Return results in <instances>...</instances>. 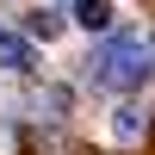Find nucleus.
Returning <instances> with one entry per match:
<instances>
[{
	"mask_svg": "<svg viewBox=\"0 0 155 155\" xmlns=\"http://www.w3.org/2000/svg\"><path fill=\"white\" fill-rule=\"evenodd\" d=\"M143 130H149V112L143 106H118L112 112V143H137Z\"/></svg>",
	"mask_w": 155,
	"mask_h": 155,
	"instance_id": "nucleus-3",
	"label": "nucleus"
},
{
	"mask_svg": "<svg viewBox=\"0 0 155 155\" xmlns=\"http://www.w3.org/2000/svg\"><path fill=\"white\" fill-rule=\"evenodd\" d=\"M87 74H93L99 87H143L155 74V37H143V31L106 37V44L93 50V62H87Z\"/></svg>",
	"mask_w": 155,
	"mask_h": 155,
	"instance_id": "nucleus-1",
	"label": "nucleus"
},
{
	"mask_svg": "<svg viewBox=\"0 0 155 155\" xmlns=\"http://www.w3.org/2000/svg\"><path fill=\"white\" fill-rule=\"evenodd\" d=\"M25 31H31V37H44V44H50V37H62V12H50V6H37L31 19H25Z\"/></svg>",
	"mask_w": 155,
	"mask_h": 155,
	"instance_id": "nucleus-5",
	"label": "nucleus"
},
{
	"mask_svg": "<svg viewBox=\"0 0 155 155\" xmlns=\"http://www.w3.org/2000/svg\"><path fill=\"white\" fill-rule=\"evenodd\" d=\"M74 25L106 31V25H112V0H74Z\"/></svg>",
	"mask_w": 155,
	"mask_h": 155,
	"instance_id": "nucleus-4",
	"label": "nucleus"
},
{
	"mask_svg": "<svg viewBox=\"0 0 155 155\" xmlns=\"http://www.w3.org/2000/svg\"><path fill=\"white\" fill-rule=\"evenodd\" d=\"M0 68H12V74H31L37 68V50L25 44L19 31H6V25H0Z\"/></svg>",
	"mask_w": 155,
	"mask_h": 155,
	"instance_id": "nucleus-2",
	"label": "nucleus"
}]
</instances>
